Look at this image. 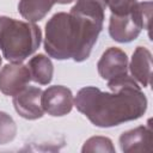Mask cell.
I'll use <instances>...</instances> for the list:
<instances>
[{"mask_svg": "<svg viewBox=\"0 0 153 153\" xmlns=\"http://www.w3.org/2000/svg\"><path fill=\"white\" fill-rule=\"evenodd\" d=\"M42 31L30 22L0 16V50L10 62H23L41 45Z\"/></svg>", "mask_w": 153, "mask_h": 153, "instance_id": "3957f363", "label": "cell"}, {"mask_svg": "<svg viewBox=\"0 0 153 153\" xmlns=\"http://www.w3.org/2000/svg\"><path fill=\"white\" fill-rule=\"evenodd\" d=\"M56 4V0H19L18 11L26 22L42 20Z\"/></svg>", "mask_w": 153, "mask_h": 153, "instance_id": "8fae6325", "label": "cell"}, {"mask_svg": "<svg viewBox=\"0 0 153 153\" xmlns=\"http://www.w3.org/2000/svg\"><path fill=\"white\" fill-rule=\"evenodd\" d=\"M111 92L86 86L78 91L74 105L99 128H110L140 118L147 110V98L135 79L127 74L108 81Z\"/></svg>", "mask_w": 153, "mask_h": 153, "instance_id": "6da1fadb", "label": "cell"}, {"mask_svg": "<svg viewBox=\"0 0 153 153\" xmlns=\"http://www.w3.org/2000/svg\"><path fill=\"white\" fill-rule=\"evenodd\" d=\"M152 5V1H142L137 2L127 14H111L109 20L110 37L118 43H129L137 38L142 29H149Z\"/></svg>", "mask_w": 153, "mask_h": 153, "instance_id": "277c9868", "label": "cell"}, {"mask_svg": "<svg viewBox=\"0 0 153 153\" xmlns=\"http://www.w3.org/2000/svg\"><path fill=\"white\" fill-rule=\"evenodd\" d=\"M31 81L27 65L23 62H11L0 71V91L6 96H14L24 90Z\"/></svg>", "mask_w": 153, "mask_h": 153, "instance_id": "8992f818", "label": "cell"}, {"mask_svg": "<svg viewBox=\"0 0 153 153\" xmlns=\"http://www.w3.org/2000/svg\"><path fill=\"white\" fill-rule=\"evenodd\" d=\"M128 71L142 87H148L152 76V54L146 47H136L133 53Z\"/></svg>", "mask_w": 153, "mask_h": 153, "instance_id": "30bf717a", "label": "cell"}, {"mask_svg": "<svg viewBox=\"0 0 153 153\" xmlns=\"http://www.w3.org/2000/svg\"><path fill=\"white\" fill-rule=\"evenodd\" d=\"M128 65L127 54L117 47H110L102 54L97 63V69L102 79L111 81L127 75Z\"/></svg>", "mask_w": 153, "mask_h": 153, "instance_id": "52a82bcc", "label": "cell"}, {"mask_svg": "<svg viewBox=\"0 0 153 153\" xmlns=\"http://www.w3.org/2000/svg\"><path fill=\"white\" fill-rule=\"evenodd\" d=\"M31 80L39 85H48L53 80L54 75V65L50 57L44 54H37L29 60L27 63Z\"/></svg>", "mask_w": 153, "mask_h": 153, "instance_id": "7c38bea8", "label": "cell"}, {"mask_svg": "<svg viewBox=\"0 0 153 153\" xmlns=\"http://www.w3.org/2000/svg\"><path fill=\"white\" fill-rule=\"evenodd\" d=\"M105 8V0H76V4L71 8L69 12L85 16L99 23H104Z\"/></svg>", "mask_w": 153, "mask_h": 153, "instance_id": "4fadbf2b", "label": "cell"}, {"mask_svg": "<svg viewBox=\"0 0 153 153\" xmlns=\"http://www.w3.org/2000/svg\"><path fill=\"white\" fill-rule=\"evenodd\" d=\"M42 88L26 86L24 90L13 96V106L16 111L25 120H38L44 115L42 108Z\"/></svg>", "mask_w": 153, "mask_h": 153, "instance_id": "ba28073f", "label": "cell"}, {"mask_svg": "<svg viewBox=\"0 0 153 153\" xmlns=\"http://www.w3.org/2000/svg\"><path fill=\"white\" fill-rule=\"evenodd\" d=\"M74 0H56L57 4H61V5H66V4H71L73 2Z\"/></svg>", "mask_w": 153, "mask_h": 153, "instance_id": "e0dca14e", "label": "cell"}, {"mask_svg": "<svg viewBox=\"0 0 153 153\" xmlns=\"http://www.w3.org/2000/svg\"><path fill=\"white\" fill-rule=\"evenodd\" d=\"M17 135V124L14 120L4 111H0V145L13 141Z\"/></svg>", "mask_w": 153, "mask_h": 153, "instance_id": "9a60e30c", "label": "cell"}, {"mask_svg": "<svg viewBox=\"0 0 153 153\" xmlns=\"http://www.w3.org/2000/svg\"><path fill=\"white\" fill-rule=\"evenodd\" d=\"M106 6H109L111 14L122 16L133 11L137 0H105Z\"/></svg>", "mask_w": 153, "mask_h": 153, "instance_id": "2e32d148", "label": "cell"}, {"mask_svg": "<svg viewBox=\"0 0 153 153\" xmlns=\"http://www.w3.org/2000/svg\"><path fill=\"white\" fill-rule=\"evenodd\" d=\"M103 23L73 12H57L45 24L44 50L56 60L82 62L91 55Z\"/></svg>", "mask_w": 153, "mask_h": 153, "instance_id": "7a4b0ae2", "label": "cell"}, {"mask_svg": "<svg viewBox=\"0 0 153 153\" xmlns=\"http://www.w3.org/2000/svg\"><path fill=\"white\" fill-rule=\"evenodd\" d=\"M82 153H93V152H109L115 153V147L112 141L106 136H92L85 141L82 148Z\"/></svg>", "mask_w": 153, "mask_h": 153, "instance_id": "5bb4252c", "label": "cell"}, {"mask_svg": "<svg viewBox=\"0 0 153 153\" xmlns=\"http://www.w3.org/2000/svg\"><path fill=\"white\" fill-rule=\"evenodd\" d=\"M41 103L44 112L54 117H60L72 111L74 105V97L68 87L62 85H54L49 86L42 92Z\"/></svg>", "mask_w": 153, "mask_h": 153, "instance_id": "5b68a950", "label": "cell"}, {"mask_svg": "<svg viewBox=\"0 0 153 153\" xmlns=\"http://www.w3.org/2000/svg\"><path fill=\"white\" fill-rule=\"evenodd\" d=\"M118 141L121 151L124 153L149 152L153 142L151 126H139L134 129L127 130L121 134Z\"/></svg>", "mask_w": 153, "mask_h": 153, "instance_id": "9c48e42d", "label": "cell"}, {"mask_svg": "<svg viewBox=\"0 0 153 153\" xmlns=\"http://www.w3.org/2000/svg\"><path fill=\"white\" fill-rule=\"evenodd\" d=\"M0 65H1V56H0Z\"/></svg>", "mask_w": 153, "mask_h": 153, "instance_id": "ac0fdd59", "label": "cell"}]
</instances>
